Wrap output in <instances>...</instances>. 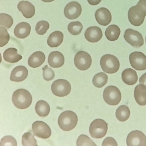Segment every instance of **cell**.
<instances>
[{
  "instance_id": "10",
  "label": "cell",
  "mask_w": 146,
  "mask_h": 146,
  "mask_svg": "<svg viewBox=\"0 0 146 146\" xmlns=\"http://www.w3.org/2000/svg\"><path fill=\"white\" fill-rule=\"evenodd\" d=\"M32 130L34 135L42 139L49 138L51 135V129L47 124L41 121H36L32 125Z\"/></svg>"
},
{
  "instance_id": "33",
  "label": "cell",
  "mask_w": 146,
  "mask_h": 146,
  "mask_svg": "<svg viewBox=\"0 0 146 146\" xmlns=\"http://www.w3.org/2000/svg\"><path fill=\"white\" fill-rule=\"evenodd\" d=\"M48 23L45 21H41L38 22L35 26V30L39 35H43L46 33L49 27Z\"/></svg>"
},
{
  "instance_id": "42",
  "label": "cell",
  "mask_w": 146,
  "mask_h": 146,
  "mask_svg": "<svg viewBox=\"0 0 146 146\" xmlns=\"http://www.w3.org/2000/svg\"><path fill=\"white\" fill-rule=\"evenodd\" d=\"M145 42H146V36L145 37Z\"/></svg>"
},
{
  "instance_id": "26",
  "label": "cell",
  "mask_w": 146,
  "mask_h": 146,
  "mask_svg": "<svg viewBox=\"0 0 146 146\" xmlns=\"http://www.w3.org/2000/svg\"><path fill=\"white\" fill-rule=\"evenodd\" d=\"M48 104L43 100H40L36 102L35 106L36 113L40 117H45L48 115L50 111Z\"/></svg>"
},
{
  "instance_id": "5",
  "label": "cell",
  "mask_w": 146,
  "mask_h": 146,
  "mask_svg": "<svg viewBox=\"0 0 146 146\" xmlns=\"http://www.w3.org/2000/svg\"><path fill=\"white\" fill-rule=\"evenodd\" d=\"M108 123L101 119H95L91 123L89 131L93 138H101L106 134L108 131Z\"/></svg>"
},
{
  "instance_id": "32",
  "label": "cell",
  "mask_w": 146,
  "mask_h": 146,
  "mask_svg": "<svg viewBox=\"0 0 146 146\" xmlns=\"http://www.w3.org/2000/svg\"><path fill=\"white\" fill-rule=\"evenodd\" d=\"M13 23V20L11 17L7 14L1 13L0 14V25L6 27L10 28Z\"/></svg>"
},
{
  "instance_id": "9",
  "label": "cell",
  "mask_w": 146,
  "mask_h": 146,
  "mask_svg": "<svg viewBox=\"0 0 146 146\" xmlns=\"http://www.w3.org/2000/svg\"><path fill=\"white\" fill-rule=\"evenodd\" d=\"M124 38L125 41L132 46L139 47L144 44V40L142 35L137 31L131 29L125 31Z\"/></svg>"
},
{
  "instance_id": "19",
  "label": "cell",
  "mask_w": 146,
  "mask_h": 146,
  "mask_svg": "<svg viewBox=\"0 0 146 146\" xmlns=\"http://www.w3.org/2000/svg\"><path fill=\"white\" fill-rule=\"evenodd\" d=\"M31 29L30 25L27 23L21 22L15 27L14 30V34L19 38H25L30 34Z\"/></svg>"
},
{
  "instance_id": "18",
  "label": "cell",
  "mask_w": 146,
  "mask_h": 146,
  "mask_svg": "<svg viewBox=\"0 0 146 146\" xmlns=\"http://www.w3.org/2000/svg\"><path fill=\"white\" fill-rule=\"evenodd\" d=\"M64 57L60 52L53 51L49 54L48 63L51 67L54 68L60 67L64 64Z\"/></svg>"
},
{
  "instance_id": "21",
  "label": "cell",
  "mask_w": 146,
  "mask_h": 146,
  "mask_svg": "<svg viewBox=\"0 0 146 146\" xmlns=\"http://www.w3.org/2000/svg\"><path fill=\"white\" fill-rule=\"evenodd\" d=\"M121 78L124 83L129 85L134 84L138 79L136 72L131 68L126 69L123 71Z\"/></svg>"
},
{
  "instance_id": "8",
  "label": "cell",
  "mask_w": 146,
  "mask_h": 146,
  "mask_svg": "<svg viewBox=\"0 0 146 146\" xmlns=\"http://www.w3.org/2000/svg\"><path fill=\"white\" fill-rule=\"evenodd\" d=\"M75 66L81 70H85L90 66L92 60L90 55L87 52L80 51L76 54L74 59Z\"/></svg>"
},
{
  "instance_id": "34",
  "label": "cell",
  "mask_w": 146,
  "mask_h": 146,
  "mask_svg": "<svg viewBox=\"0 0 146 146\" xmlns=\"http://www.w3.org/2000/svg\"><path fill=\"white\" fill-rule=\"evenodd\" d=\"M0 28V47H3L8 42L10 36L7 29L1 26Z\"/></svg>"
},
{
  "instance_id": "16",
  "label": "cell",
  "mask_w": 146,
  "mask_h": 146,
  "mask_svg": "<svg viewBox=\"0 0 146 146\" xmlns=\"http://www.w3.org/2000/svg\"><path fill=\"white\" fill-rule=\"evenodd\" d=\"M28 74V70L25 67L23 66H17L12 70L10 80L16 82H21L27 78Z\"/></svg>"
},
{
  "instance_id": "14",
  "label": "cell",
  "mask_w": 146,
  "mask_h": 146,
  "mask_svg": "<svg viewBox=\"0 0 146 146\" xmlns=\"http://www.w3.org/2000/svg\"><path fill=\"white\" fill-rule=\"evenodd\" d=\"M95 16L97 22L102 26L108 25L111 21L112 16L110 11L105 7L98 9L96 11Z\"/></svg>"
},
{
  "instance_id": "6",
  "label": "cell",
  "mask_w": 146,
  "mask_h": 146,
  "mask_svg": "<svg viewBox=\"0 0 146 146\" xmlns=\"http://www.w3.org/2000/svg\"><path fill=\"white\" fill-rule=\"evenodd\" d=\"M103 97L107 104L115 106L121 100V95L120 90L116 86L111 85L107 87L103 93Z\"/></svg>"
},
{
  "instance_id": "22",
  "label": "cell",
  "mask_w": 146,
  "mask_h": 146,
  "mask_svg": "<svg viewBox=\"0 0 146 146\" xmlns=\"http://www.w3.org/2000/svg\"><path fill=\"white\" fill-rule=\"evenodd\" d=\"M134 96L137 103L140 105H146V87L142 84L137 85L134 91Z\"/></svg>"
},
{
  "instance_id": "37",
  "label": "cell",
  "mask_w": 146,
  "mask_h": 146,
  "mask_svg": "<svg viewBox=\"0 0 146 146\" xmlns=\"http://www.w3.org/2000/svg\"><path fill=\"white\" fill-rule=\"evenodd\" d=\"M118 145L115 140L111 137H108L104 140L102 146H117Z\"/></svg>"
},
{
  "instance_id": "24",
  "label": "cell",
  "mask_w": 146,
  "mask_h": 146,
  "mask_svg": "<svg viewBox=\"0 0 146 146\" xmlns=\"http://www.w3.org/2000/svg\"><path fill=\"white\" fill-rule=\"evenodd\" d=\"M64 35L59 31H55L51 33L47 40L48 45L51 47H56L59 46L62 42Z\"/></svg>"
},
{
  "instance_id": "12",
  "label": "cell",
  "mask_w": 146,
  "mask_h": 146,
  "mask_svg": "<svg viewBox=\"0 0 146 146\" xmlns=\"http://www.w3.org/2000/svg\"><path fill=\"white\" fill-rule=\"evenodd\" d=\"M126 143L128 146H146V137L141 131L134 130L128 135Z\"/></svg>"
},
{
  "instance_id": "27",
  "label": "cell",
  "mask_w": 146,
  "mask_h": 146,
  "mask_svg": "<svg viewBox=\"0 0 146 146\" xmlns=\"http://www.w3.org/2000/svg\"><path fill=\"white\" fill-rule=\"evenodd\" d=\"M130 112L129 108L126 106L122 105L116 110L115 115L117 118L120 121H125L129 117Z\"/></svg>"
},
{
  "instance_id": "29",
  "label": "cell",
  "mask_w": 146,
  "mask_h": 146,
  "mask_svg": "<svg viewBox=\"0 0 146 146\" xmlns=\"http://www.w3.org/2000/svg\"><path fill=\"white\" fill-rule=\"evenodd\" d=\"M22 143L23 146H38L37 141L34 135L30 132L25 133L22 137Z\"/></svg>"
},
{
  "instance_id": "39",
  "label": "cell",
  "mask_w": 146,
  "mask_h": 146,
  "mask_svg": "<svg viewBox=\"0 0 146 146\" xmlns=\"http://www.w3.org/2000/svg\"><path fill=\"white\" fill-rule=\"evenodd\" d=\"M102 0H87L88 2L90 5H95L99 4Z\"/></svg>"
},
{
  "instance_id": "41",
  "label": "cell",
  "mask_w": 146,
  "mask_h": 146,
  "mask_svg": "<svg viewBox=\"0 0 146 146\" xmlns=\"http://www.w3.org/2000/svg\"><path fill=\"white\" fill-rule=\"evenodd\" d=\"M42 1L45 2H50L53 1L54 0H41Z\"/></svg>"
},
{
  "instance_id": "36",
  "label": "cell",
  "mask_w": 146,
  "mask_h": 146,
  "mask_svg": "<svg viewBox=\"0 0 146 146\" xmlns=\"http://www.w3.org/2000/svg\"><path fill=\"white\" fill-rule=\"evenodd\" d=\"M42 70L43 77L45 80L50 81L54 78L55 76L54 72L47 65H46L42 68Z\"/></svg>"
},
{
  "instance_id": "13",
  "label": "cell",
  "mask_w": 146,
  "mask_h": 146,
  "mask_svg": "<svg viewBox=\"0 0 146 146\" xmlns=\"http://www.w3.org/2000/svg\"><path fill=\"white\" fill-rule=\"evenodd\" d=\"M82 11L80 5L77 2L72 1L66 5L64 12L66 18L72 20L78 18L80 15Z\"/></svg>"
},
{
  "instance_id": "7",
  "label": "cell",
  "mask_w": 146,
  "mask_h": 146,
  "mask_svg": "<svg viewBox=\"0 0 146 146\" xmlns=\"http://www.w3.org/2000/svg\"><path fill=\"white\" fill-rule=\"evenodd\" d=\"M71 89V85L67 80L59 79L54 81L51 86L52 93L55 96L62 97L68 95Z\"/></svg>"
},
{
  "instance_id": "23",
  "label": "cell",
  "mask_w": 146,
  "mask_h": 146,
  "mask_svg": "<svg viewBox=\"0 0 146 146\" xmlns=\"http://www.w3.org/2000/svg\"><path fill=\"white\" fill-rule=\"evenodd\" d=\"M4 60L11 63L18 62L22 58V56L17 53V50L14 48H10L5 50L3 54Z\"/></svg>"
},
{
  "instance_id": "30",
  "label": "cell",
  "mask_w": 146,
  "mask_h": 146,
  "mask_svg": "<svg viewBox=\"0 0 146 146\" xmlns=\"http://www.w3.org/2000/svg\"><path fill=\"white\" fill-rule=\"evenodd\" d=\"M83 27V25L80 22L78 21H73L69 24L68 29L70 34L76 35L80 33Z\"/></svg>"
},
{
  "instance_id": "11",
  "label": "cell",
  "mask_w": 146,
  "mask_h": 146,
  "mask_svg": "<svg viewBox=\"0 0 146 146\" xmlns=\"http://www.w3.org/2000/svg\"><path fill=\"white\" fill-rule=\"evenodd\" d=\"M130 64L133 68L137 70L146 69V56L140 52L135 51L129 56Z\"/></svg>"
},
{
  "instance_id": "28",
  "label": "cell",
  "mask_w": 146,
  "mask_h": 146,
  "mask_svg": "<svg viewBox=\"0 0 146 146\" xmlns=\"http://www.w3.org/2000/svg\"><path fill=\"white\" fill-rule=\"evenodd\" d=\"M108 76L103 72H99L96 74L92 79L94 85L98 88L103 87L107 83Z\"/></svg>"
},
{
  "instance_id": "20",
  "label": "cell",
  "mask_w": 146,
  "mask_h": 146,
  "mask_svg": "<svg viewBox=\"0 0 146 146\" xmlns=\"http://www.w3.org/2000/svg\"><path fill=\"white\" fill-rule=\"evenodd\" d=\"M45 59V55L42 52L36 51L32 54L29 58L28 64L33 68H37L43 63Z\"/></svg>"
},
{
  "instance_id": "4",
  "label": "cell",
  "mask_w": 146,
  "mask_h": 146,
  "mask_svg": "<svg viewBox=\"0 0 146 146\" xmlns=\"http://www.w3.org/2000/svg\"><path fill=\"white\" fill-rule=\"evenodd\" d=\"M146 15V11L142 6L137 5L131 7L129 10L128 17L130 23L132 25L139 26L143 22Z\"/></svg>"
},
{
  "instance_id": "3",
  "label": "cell",
  "mask_w": 146,
  "mask_h": 146,
  "mask_svg": "<svg viewBox=\"0 0 146 146\" xmlns=\"http://www.w3.org/2000/svg\"><path fill=\"white\" fill-rule=\"evenodd\" d=\"M100 63L103 70L108 74L115 73L120 67V63L117 58L110 54L103 55L100 59Z\"/></svg>"
},
{
  "instance_id": "1",
  "label": "cell",
  "mask_w": 146,
  "mask_h": 146,
  "mask_svg": "<svg viewBox=\"0 0 146 146\" xmlns=\"http://www.w3.org/2000/svg\"><path fill=\"white\" fill-rule=\"evenodd\" d=\"M12 100L13 104L17 108L24 109L30 106L32 101V97L28 90L21 88L16 90L13 92Z\"/></svg>"
},
{
  "instance_id": "2",
  "label": "cell",
  "mask_w": 146,
  "mask_h": 146,
  "mask_svg": "<svg viewBox=\"0 0 146 146\" xmlns=\"http://www.w3.org/2000/svg\"><path fill=\"white\" fill-rule=\"evenodd\" d=\"M78 121L77 116L74 112L67 110L62 112L58 119V123L62 130L68 131L73 129L76 125Z\"/></svg>"
},
{
  "instance_id": "31",
  "label": "cell",
  "mask_w": 146,
  "mask_h": 146,
  "mask_svg": "<svg viewBox=\"0 0 146 146\" xmlns=\"http://www.w3.org/2000/svg\"><path fill=\"white\" fill-rule=\"evenodd\" d=\"M77 146H96L95 143L87 135H80L76 141Z\"/></svg>"
},
{
  "instance_id": "40",
  "label": "cell",
  "mask_w": 146,
  "mask_h": 146,
  "mask_svg": "<svg viewBox=\"0 0 146 146\" xmlns=\"http://www.w3.org/2000/svg\"><path fill=\"white\" fill-rule=\"evenodd\" d=\"M137 5L142 6L145 9L146 11V0H140Z\"/></svg>"
},
{
  "instance_id": "15",
  "label": "cell",
  "mask_w": 146,
  "mask_h": 146,
  "mask_svg": "<svg viewBox=\"0 0 146 146\" xmlns=\"http://www.w3.org/2000/svg\"><path fill=\"white\" fill-rule=\"evenodd\" d=\"M86 40L91 42H96L102 38L103 34L101 29L96 26L90 27L86 30L84 33Z\"/></svg>"
},
{
  "instance_id": "25",
  "label": "cell",
  "mask_w": 146,
  "mask_h": 146,
  "mask_svg": "<svg viewBox=\"0 0 146 146\" xmlns=\"http://www.w3.org/2000/svg\"><path fill=\"white\" fill-rule=\"evenodd\" d=\"M121 31L118 26L111 25L108 26L105 31V35L107 39L110 41L117 40L120 34Z\"/></svg>"
},
{
  "instance_id": "17",
  "label": "cell",
  "mask_w": 146,
  "mask_h": 146,
  "mask_svg": "<svg viewBox=\"0 0 146 146\" xmlns=\"http://www.w3.org/2000/svg\"><path fill=\"white\" fill-rule=\"evenodd\" d=\"M19 10L26 18H30L34 15L35 9L34 6L27 1H22L19 2L17 6Z\"/></svg>"
},
{
  "instance_id": "38",
  "label": "cell",
  "mask_w": 146,
  "mask_h": 146,
  "mask_svg": "<svg viewBox=\"0 0 146 146\" xmlns=\"http://www.w3.org/2000/svg\"><path fill=\"white\" fill-rule=\"evenodd\" d=\"M139 82L140 84L144 85L146 87V72L143 74L140 78Z\"/></svg>"
},
{
  "instance_id": "35",
  "label": "cell",
  "mask_w": 146,
  "mask_h": 146,
  "mask_svg": "<svg viewBox=\"0 0 146 146\" xmlns=\"http://www.w3.org/2000/svg\"><path fill=\"white\" fill-rule=\"evenodd\" d=\"M17 142L15 139L11 135H6L1 139L0 146L17 145Z\"/></svg>"
}]
</instances>
